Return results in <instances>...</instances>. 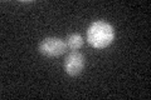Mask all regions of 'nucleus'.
<instances>
[{
    "label": "nucleus",
    "mask_w": 151,
    "mask_h": 100,
    "mask_svg": "<svg viewBox=\"0 0 151 100\" xmlns=\"http://www.w3.org/2000/svg\"><path fill=\"white\" fill-rule=\"evenodd\" d=\"M115 40V29L105 20L93 21L87 29V43L93 49L101 50L110 46Z\"/></svg>",
    "instance_id": "nucleus-1"
},
{
    "label": "nucleus",
    "mask_w": 151,
    "mask_h": 100,
    "mask_svg": "<svg viewBox=\"0 0 151 100\" xmlns=\"http://www.w3.org/2000/svg\"><path fill=\"white\" fill-rule=\"evenodd\" d=\"M67 45L60 38H44L38 45V51L45 58H59L65 54Z\"/></svg>",
    "instance_id": "nucleus-2"
},
{
    "label": "nucleus",
    "mask_w": 151,
    "mask_h": 100,
    "mask_svg": "<svg viewBox=\"0 0 151 100\" xmlns=\"http://www.w3.org/2000/svg\"><path fill=\"white\" fill-rule=\"evenodd\" d=\"M84 65H86V58L84 55L81 54L79 51H70V53L65 56L63 68L65 74L69 77H78L83 71Z\"/></svg>",
    "instance_id": "nucleus-3"
},
{
    "label": "nucleus",
    "mask_w": 151,
    "mask_h": 100,
    "mask_svg": "<svg viewBox=\"0 0 151 100\" xmlns=\"http://www.w3.org/2000/svg\"><path fill=\"white\" fill-rule=\"evenodd\" d=\"M65 45H67V49H69L70 51H78L84 44V40L81 34L78 33H72L65 38Z\"/></svg>",
    "instance_id": "nucleus-4"
}]
</instances>
